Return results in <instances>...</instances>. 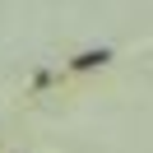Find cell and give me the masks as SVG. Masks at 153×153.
<instances>
[{
	"mask_svg": "<svg viewBox=\"0 0 153 153\" xmlns=\"http://www.w3.org/2000/svg\"><path fill=\"white\" fill-rule=\"evenodd\" d=\"M107 60V51H84V56L74 60V70H93V65H102Z\"/></svg>",
	"mask_w": 153,
	"mask_h": 153,
	"instance_id": "obj_1",
	"label": "cell"
}]
</instances>
